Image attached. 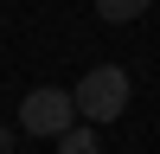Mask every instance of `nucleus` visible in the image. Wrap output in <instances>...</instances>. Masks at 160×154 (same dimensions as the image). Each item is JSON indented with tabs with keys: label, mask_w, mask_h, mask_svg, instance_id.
Listing matches in <instances>:
<instances>
[{
	"label": "nucleus",
	"mask_w": 160,
	"mask_h": 154,
	"mask_svg": "<svg viewBox=\"0 0 160 154\" xmlns=\"http://www.w3.org/2000/svg\"><path fill=\"white\" fill-rule=\"evenodd\" d=\"M128 96H135V84H128V71L122 64H90L83 77H77V90H71V103H77V122H115V116L128 109Z\"/></svg>",
	"instance_id": "1"
},
{
	"label": "nucleus",
	"mask_w": 160,
	"mask_h": 154,
	"mask_svg": "<svg viewBox=\"0 0 160 154\" xmlns=\"http://www.w3.org/2000/svg\"><path fill=\"white\" fill-rule=\"evenodd\" d=\"M19 128H26V135H38V141H58L64 128H77V103H71V90H58V84L26 90V103H19Z\"/></svg>",
	"instance_id": "2"
},
{
	"label": "nucleus",
	"mask_w": 160,
	"mask_h": 154,
	"mask_svg": "<svg viewBox=\"0 0 160 154\" xmlns=\"http://www.w3.org/2000/svg\"><path fill=\"white\" fill-rule=\"evenodd\" d=\"M154 0H96V19H109V26H128V19H141Z\"/></svg>",
	"instance_id": "3"
},
{
	"label": "nucleus",
	"mask_w": 160,
	"mask_h": 154,
	"mask_svg": "<svg viewBox=\"0 0 160 154\" xmlns=\"http://www.w3.org/2000/svg\"><path fill=\"white\" fill-rule=\"evenodd\" d=\"M58 154H102V148H96V128H90V122L64 128V135H58Z\"/></svg>",
	"instance_id": "4"
}]
</instances>
